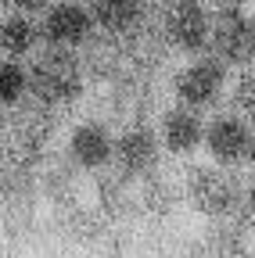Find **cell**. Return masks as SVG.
<instances>
[{
	"instance_id": "cell-4",
	"label": "cell",
	"mask_w": 255,
	"mask_h": 258,
	"mask_svg": "<svg viewBox=\"0 0 255 258\" xmlns=\"http://www.w3.org/2000/svg\"><path fill=\"white\" fill-rule=\"evenodd\" d=\"M190 201H194L198 212L212 215V219H230L241 205V183L237 176L227 172V165L219 169H194L187 179Z\"/></svg>"
},
{
	"instance_id": "cell-19",
	"label": "cell",
	"mask_w": 255,
	"mask_h": 258,
	"mask_svg": "<svg viewBox=\"0 0 255 258\" xmlns=\"http://www.w3.org/2000/svg\"><path fill=\"white\" fill-rule=\"evenodd\" d=\"M248 212L255 215V183H251V190H248Z\"/></svg>"
},
{
	"instance_id": "cell-2",
	"label": "cell",
	"mask_w": 255,
	"mask_h": 258,
	"mask_svg": "<svg viewBox=\"0 0 255 258\" xmlns=\"http://www.w3.org/2000/svg\"><path fill=\"white\" fill-rule=\"evenodd\" d=\"M209 50L223 64H255V18L241 8H219L209 25Z\"/></svg>"
},
{
	"instance_id": "cell-22",
	"label": "cell",
	"mask_w": 255,
	"mask_h": 258,
	"mask_svg": "<svg viewBox=\"0 0 255 258\" xmlns=\"http://www.w3.org/2000/svg\"><path fill=\"white\" fill-rule=\"evenodd\" d=\"M155 4H158V8H166V4H173V0H155Z\"/></svg>"
},
{
	"instance_id": "cell-23",
	"label": "cell",
	"mask_w": 255,
	"mask_h": 258,
	"mask_svg": "<svg viewBox=\"0 0 255 258\" xmlns=\"http://www.w3.org/2000/svg\"><path fill=\"white\" fill-rule=\"evenodd\" d=\"M0 133H4V118H0Z\"/></svg>"
},
{
	"instance_id": "cell-15",
	"label": "cell",
	"mask_w": 255,
	"mask_h": 258,
	"mask_svg": "<svg viewBox=\"0 0 255 258\" xmlns=\"http://www.w3.org/2000/svg\"><path fill=\"white\" fill-rule=\"evenodd\" d=\"M36 43H40V25H36L33 18H25V15L0 18V50H4L11 61L33 54Z\"/></svg>"
},
{
	"instance_id": "cell-20",
	"label": "cell",
	"mask_w": 255,
	"mask_h": 258,
	"mask_svg": "<svg viewBox=\"0 0 255 258\" xmlns=\"http://www.w3.org/2000/svg\"><path fill=\"white\" fill-rule=\"evenodd\" d=\"M248 158L255 161V129H251V137H248Z\"/></svg>"
},
{
	"instance_id": "cell-8",
	"label": "cell",
	"mask_w": 255,
	"mask_h": 258,
	"mask_svg": "<svg viewBox=\"0 0 255 258\" xmlns=\"http://www.w3.org/2000/svg\"><path fill=\"white\" fill-rule=\"evenodd\" d=\"M158 151H162V140H158L155 129H147V125H130V129L115 140L112 161L119 165L122 176H147V172L158 165Z\"/></svg>"
},
{
	"instance_id": "cell-12",
	"label": "cell",
	"mask_w": 255,
	"mask_h": 258,
	"mask_svg": "<svg viewBox=\"0 0 255 258\" xmlns=\"http://www.w3.org/2000/svg\"><path fill=\"white\" fill-rule=\"evenodd\" d=\"M112 151L115 140L101 122H83L69 140V158L76 169H105L112 161Z\"/></svg>"
},
{
	"instance_id": "cell-6",
	"label": "cell",
	"mask_w": 255,
	"mask_h": 258,
	"mask_svg": "<svg viewBox=\"0 0 255 258\" xmlns=\"http://www.w3.org/2000/svg\"><path fill=\"white\" fill-rule=\"evenodd\" d=\"M40 36L47 40V47H65L76 50L93 36V18L79 0H58L43 11L40 22Z\"/></svg>"
},
{
	"instance_id": "cell-1",
	"label": "cell",
	"mask_w": 255,
	"mask_h": 258,
	"mask_svg": "<svg viewBox=\"0 0 255 258\" xmlns=\"http://www.w3.org/2000/svg\"><path fill=\"white\" fill-rule=\"evenodd\" d=\"M29 76V90H33L36 101L50 104V108H61V104H72L79 101L83 93V64H79V54L76 50H65V47H43L33 64L25 69Z\"/></svg>"
},
{
	"instance_id": "cell-13",
	"label": "cell",
	"mask_w": 255,
	"mask_h": 258,
	"mask_svg": "<svg viewBox=\"0 0 255 258\" xmlns=\"http://www.w3.org/2000/svg\"><path fill=\"white\" fill-rule=\"evenodd\" d=\"M90 18L108 36H126L147 18V0H90Z\"/></svg>"
},
{
	"instance_id": "cell-11",
	"label": "cell",
	"mask_w": 255,
	"mask_h": 258,
	"mask_svg": "<svg viewBox=\"0 0 255 258\" xmlns=\"http://www.w3.org/2000/svg\"><path fill=\"white\" fill-rule=\"evenodd\" d=\"M158 140L166 144V151L173 154H194L205 140V122L194 108L176 104L162 115V129H158Z\"/></svg>"
},
{
	"instance_id": "cell-7",
	"label": "cell",
	"mask_w": 255,
	"mask_h": 258,
	"mask_svg": "<svg viewBox=\"0 0 255 258\" xmlns=\"http://www.w3.org/2000/svg\"><path fill=\"white\" fill-rule=\"evenodd\" d=\"M54 133V108L43 104V101H22L11 104V115H8V144L11 147H22L29 154H36Z\"/></svg>"
},
{
	"instance_id": "cell-17",
	"label": "cell",
	"mask_w": 255,
	"mask_h": 258,
	"mask_svg": "<svg viewBox=\"0 0 255 258\" xmlns=\"http://www.w3.org/2000/svg\"><path fill=\"white\" fill-rule=\"evenodd\" d=\"M234 101L244 115L255 118V64H248V72L237 79V90H234Z\"/></svg>"
},
{
	"instance_id": "cell-3",
	"label": "cell",
	"mask_w": 255,
	"mask_h": 258,
	"mask_svg": "<svg viewBox=\"0 0 255 258\" xmlns=\"http://www.w3.org/2000/svg\"><path fill=\"white\" fill-rule=\"evenodd\" d=\"M162 32L169 47L183 50V54H201L209 50V25L212 15L205 11L201 0H173V4L162 8Z\"/></svg>"
},
{
	"instance_id": "cell-21",
	"label": "cell",
	"mask_w": 255,
	"mask_h": 258,
	"mask_svg": "<svg viewBox=\"0 0 255 258\" xmlns=\"http://www.w3.org/2000/svg\"><path fill=\"white\" fill-rule=\"evenodd\" d=\"M212 4H219V8H237L241 0H212Z\"/></svg>"
},
{
	"instance_id": "cell-9",
	"label": "cell",
	"mask_w": 255,
	"mask_h": 258,
	"mask_svg": "<svg viewBox=\"0 0 255 258\" xmlns=\"http://www.w3.org/2000/svg\"><path fill=\"white\" fill-rule=\"evenodd\" d=\"M122 43V57L133 64V69L147 72V69H158L166 57H169V40H166V32H162V22H155V18H144L137 29H130L126 36H119Z\"/></svg>"
},
{
	"instance_id": "cell-18",
	"label": "cell",
	"mask_w": 255,
	"mask_h": 258,
	"mask_svg": "<svg viewBox=\"0 0 255 258\" xmlns=\"http://www.w3.org/2000/svg\"><path fill=\"white\" fill-rule=\"evenodd\" d=\"M50 4H54V0H4L8 15H25V18H36V15H43Z\"/></svg>"
},
{
	"instance_id": "cell-14",
	"label": "cell",
	"mask_w": 255,
	"mask_h": 258,
	"mask_svg": "<svg viewBox=\"0 0 255 258\" xmlns=\"http://www.w3.org/2000/svg\"><path fill=\"white\" fill-rule=\"evenodd\" d=\"M122 61H126V57H122V43H119V36H108V32H101V36H90V40L83 43V57H79V64H83V72H90V76L108 79V76L119 72V64H122Z\"/></svg>"
},
{
	"instance_id": "cell-16",
	"label": "cell",
	"mask_w": 255,
	"mask_h": 258,
	"mask_svg": "<svg viewBox=\"0 0 255 258\" xmlns=\"http://www.w3.org/2000/svg\"><path fill=\"white\" fill-rule=\"evenodd\" d=\"M25 93H29V76L22 69V61L4 57V61H0V108L18 104Z\"/></svg>"
},
{
	"instance_id": "cell-5",
	"label": "cell",
	"mask_w": 255,
	"mask_h": 258,
	"mask_svg": "<svg viewBox=\"0 0 255 258\" xmlns=\"http://www.w3.org/2000/svg\"><path fill=\"white\" fill-rule=\"evenodd\" d=\"M223 86H227V64H223L219 57H212V54L190 61L187 69H180L176 79H173V90L180 97V104L194 108V111L216 104Z\"/></svg>"
},
{
	"instance_id": "cell-10",
	"label": "cell",
	"mask_w": 255,
	"mask_h": 258,
	"mask_svg": "<svg viewBox=\"0 0 255 258\" xmlns=\"http://www.w3.org/2000/svg\"><path fill=\"white\" fill-rule=\"evenodd\" d=\"M248 137L251 129L237 118V115H219L205 125V144L212 151V158L219 165H237L248 158Z\"/></svg>"
}]
</instances>
